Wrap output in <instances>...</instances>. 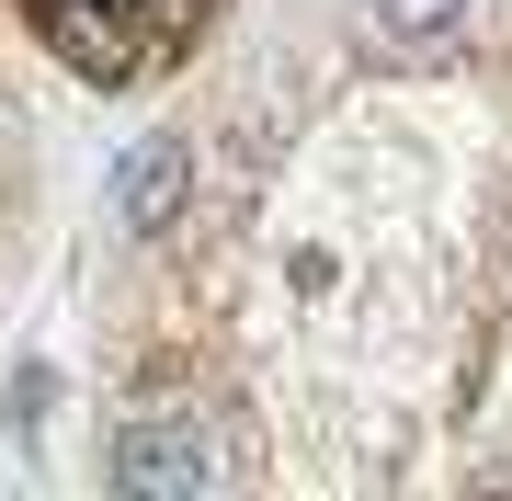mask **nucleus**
Returning a JSON list of instances; mask_svg holds the SVG:
<instances>
[{
  "label": "nucleus",
  "instance_id": "3",
  "mask_svg": "<svg viewBox=\"0 0 512 501\" xmlns=\"http://www.w3.org/2000/svg\"><path fill=\"white\" fill-rule=\"evenodd\" d=\"M12 46L23 35H0V319L23 297V251H35V217H46V103Z\"/></svg>",
  "mask_w": 512,
  "mask_h": 501
},
{
  "label": "nucleus",
  "instance_id": "2",
  "mask_svg": "<svg viewBox=\"0 0 512 501\" xmlns=\"http://www.w3.org/2000/svg\"><path fill=\"white\" fill-rule=\"evenodd\" d=\"M0 12L80 92H160V80H183L217 46L228 0H0Z\"/></svg>",
  "mask_w": 512,
  "mask_h": 501
},
{
  "label": "nucleus",
  "instance_id": "1",
  "mask_svg": "<svg viewBox=\"0 0 512 501\" xmlns=\"http://www.w3.org/2000/svg\"><path fill=\"white\" fill-rule=\"evenodd\" d=\"M114 490H512V0H285L103 183Z\"/></svg>",
  "mask_w": 512,
  "mask_h": 501
}]
</instances>
